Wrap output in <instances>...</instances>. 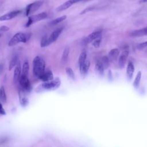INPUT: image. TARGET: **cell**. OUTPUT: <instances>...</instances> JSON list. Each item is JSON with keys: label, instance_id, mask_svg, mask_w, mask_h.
<instances>
[{"label": "cell", "instance_id": "6da1fadb", "mask_svg": "<svg viewBox=\"0 0 147 147\" xmlns=\"http://www.w3.org/2000/svg\"><path fill=\"white\" fill-rule=\"evenodd\" d=\"M45 68V62L38 56H36L33 60V75L38 78L44 72Z\"/></svg>", "mask_w": 147, "mask_h": 147}, {"label": "cell", "instance_id": "7a4b0ae2", "mask_svg": "<svg viewBox=\"0 0 147 147\" xmlns=\"http://www.w3.org/2000/svg\"><path fill=\"white\" fill-rule=\"evenodd\" d=\"M61 84V80L59 78H54L53 79L48 82H43L37 88L39 89L38 91L42 90H55L59 88Z\"/></svg>", "mask_w": 147, "mask_h": 147}, {"label": "cell", "instance_id": "3957f363", "mask_svg": "<svg viewBox=\"0 0 147 147\" xmlns=\"http://www.w3.org/2000/svg\"><path fill=\"white\" fill-rule=\"evenodd\" d=\"M26 35L21 32H18L15 34L9 40L8 45L9 47L14 46L18 43L23 42L25 43L26 42Z\"/></svg>", "mask_w": 147, "mask_h": 147}, {"label": "cell", "instance_id": "277c9868", "mask_svg": "<svg viewBox=\"0 0 147 147\" xmlns=\"http://www.w3.org/2000/svg\"><path fill=\"white\" fill-rule=\"evenodd\" d=\"M47 17V14L45 12H42L37 14H35L33 16H29L28 21L25 25V26L26 28L30 26L32 24L36 23L38 21H40L41 20H44Z\"/></svg>", "mask_w": 147, "mask_h": 147}, {"label": "cell", "instance_id": "5b68a950", "mask_svg": "<svg viewBox=\"0 0 147 147\" xmlns=\"http://www.w3.org/2000/svg\"><path fill=\"white\" fill-rule=\"evenodd\" d=\"M42 1H38L33 3H31L26 6L25 9V14L26 16H29L30 14L37 11L40 6L42 5Z\"/></svg>", "mask_w": 147, "mask_h": 147}, {"label": "cell", "instance_id": "8992f818", "mask_svg": "<svg viewBox=\"0 0 147 147\" xmlns=\"http://www.w3.org/2000/svg\"><path fill=\"white\" fill-rule=\"evenodd\" d=\"M19 83H20V84L22 88L24 90H25V91H29L31 90L32 87H31L30 81L29 80L27 75L22 74L20 78Z\"/></svg>", "mask_w": 147, "mask_h": 147}, {"label": "cell", "instance_id": "52a82bcc", "mask_svg": "<svg viewBox=\"0 0 147 147\" xmlns=\"http://www.w3.org/2000/svg\"><path fill=\"white\" fill-rule=\"evenodd\" d=\"M63 30V28H58V29H56L55 30H54L51 34L49 37L48 38V41L49 45L50 44H51L52 43L54 42L55 41H56V40L58 38L59 36L62 33Z\"/></svg>", "mask_w": 147, "mask_h": 147}, {"label": "cell", "instance_id": "ba28073f", "mask_svg": "<svg viewBox=\"0 0 147 147\" xmlns=\"http://www.w3.org/2000/svg\"><path fill=\"white\" fill-rule=\"evenodd\" d=\"M21 13L20 10H14L0 16V21H7L16 17Z\"/></svg>", "mask_w": 147, "mask_h": 147}, {"label": "cell", "instance_id": "9c48e42d", "mask_svg": "<svg viewBox=\"0 0 147 147\" xmlns=\"http://www.w3.org/2000/svg\"><path fill=\"white\" fill-rule=\"evenodd\" d=\"M128 55H129V51L127 50H125V51H123L121 54V55L119 56V57L118 59V67L120 69H122L125 67Z\"/></svg>", "mask_w": 147, "mask_h": 147}, {"label": "cell", "instance_id": "30bf717a", "mask_svg": "<svg viewBox=\"0 0 147 147\" xmlns=\"http://www.w3.org/2000/svg\"><path fill=\"white\" fill-rule=\"evenodd\" d=\"M81 1H83V0H68L66 2H65L64 3H63V4H61V5H60L59 6H58L56 10L57 11H63L64 10L68 9L71 6H72L74 3H77Z\"/></svg>", "mask_w": 147, "mask_h": 147}, {"label": "cell", "instance_id": "8fae6325", "mask_svg": "<svg viewBox=\"0 0 147 147\" xmlns=\"http://www.w3.org/2000/svg\"><path fill=\"white\" fill-rule=\"evenodd\" d=\"M25 90L21 88L19 91V100L20 105L25 107H26L29 104V99L25 95Z\"/></svg>", "mask_w": 147, "mask_h": 147}, {"label": "cell", "instance_id": "7c38bea8", "mask_svg": "<svg viewBox=\"0 0 147 147\" xmlns=\"http://www.w3.org/2000/svg\"><path fill=\"white\" fill-rule=\"evenodd\" d=\"M101 31L100 30H96L95 31L91 34H90L86 38V41L87 43L92 42L94 40L101 37Z\"/></svg>", "mask_w": 147, "mask_h": 147}, {"label": "cell", "instance_id": "4fadbf2b", "mask_svg": "<svg viewBox=\"0 0 147 147\" xmlns=\"http://www.w3.org/2000/svg\"><path fill=\"white\" fill-rule=\"evenodd\" d=\"M119 55V51L117 48H114L111 49L108 55L109 60L111 62H114L117 60V58Z\"/></svg>", "mask_w": 147, "mask_h": 147}, {"label": "cell", "instance_id": "5bb4252c", "mask_svg": "<svg viewBox=\"0 0 147 147\" xmlns=\"http://www.w3.org/2000/svg\"><path fill=\"white\" fill-rule=\"evenodd\" d=\"M21 64L18 62L17 65H16L14 71V75H13V81L14 83H17L19 81L20 78L21 76Z\"/></svg>", "mask_w": 147, "mask_h": 147}, {"label": "cell", "instance_id": "9a60e30c", "mask_svg": "<svg viewBox=\"0 0 147 147\" xmlns=\"http://www.w3.org/2000/svg\"><path fill=\"white\" fill-rule=\"evenodd\" d=\"M39 79L42 82H48L53 79V75L51 71H45L39 78Z\"/></svg>", "mask_w": 147, "mask_h": 147}, {"label": "cell", "instance_id": "2e32d148", "mask_svg": "<svg viewBox=\"0 0 147 147\" xmlns=\"http://www.w3.org/2000/svg\"><path fill=\"white\" fill-rule=\"evenodd\" d=\"M90 66V62L89 60H86L83 64L79 65V69L81 75L83 76H86L88 72Z\"/></svg>", "mask_w": 147, "mask_h": 147}, {"label": "cell", "instance_id": "e0dca14e", "mask_svg": "<svg viewBox=\"0 0 147 147\" xmlns=\"http://www.w3.org/2000/svg\"><path fill=\"white\" fill-rule=\"evenodd\" d=\"M134 71V66L132 62L129 61L127 65L126 68V75L129 80H131Z\"/></svg>", "mask_w": 147, "mask_h": 147}, {"label": "cell", "instance_id": "ac0fdd59", "mask_svg": "<svg viewBox=\"0 0 147 147\" xmlns=\"http://www.w3.org/2000/svg\"><path fill=\"white\" fill-rule=\"evenodd\" d=\"M95 70L97 72V73L100 75H103L104 73V67L103 65V64L102 61H98L95 67Z\"/></svg>", "mask_w": 147, "mask_h": 147}, {"label": "cell", "instance_id": "d6986e66", "mask_svg": "<svg viewBox=\"0 0 147 147\" xmlns=\"http://www.w3.org/2000/svg\"><path fill=\"white\" fill-rule=\"evenodd\" d=\"M141 72L138 71V73L136 75V76L135 79H134V82H133V86L136 88H138L139 85H140V80H141Z\"/></svg>", "mask_w": 147, "mask_h": 147}, {"label": "cell", "instance_id": "ffe728a7", "mask_svg": "<svg viewBox=\"0 0 147 147\" xmlns=\"http://www.w3.org/2000/svg\"><path fill=\"white\" fill-rule=\"evenodd\" d=\"M86 58H87V53L86 52V51H83L79 57V60H78V63H79V65L83 64L86 61Z\"/></svg>", "mask_w": 147, "mask_h": 147}, {"label": "cell", "instance_id": "44dd1931", "mask_svg": "<svg viewBox=\"0 0 147 147\" xmlns=\"http://www.w3.org/2000/svg\"><path fill=\"white\" fill-rule=\"evenodd\" d=\"M18 57L17 55H15L14 56L11 60H10V63H9V70H11V69H13L14 67H16V65H17V64L18 63L17 61H18Z\"/></svg>", "mask_w": 147, "mask_h": 147}, {"label": "cell", "instance_id": "7402d4cb", "mask_svg": "<svg viewBox=\"0 0 147 147\" xmlns=\"http://www.w3.org/2000/svg\"><path fill=\"white\" fill-rule=\"evenodd\" d=\"M67 18V16L65 15H64V16H62L60 17H58L53 20H52V21L50 22L49 23V25H57V24L63 21L64 20H65V19Z\"/></svg>", "mask_w": 147, "mask_h": 147}, {"label": "cell", "instance_id": "603a6c76", "mask_svg": "<svg viewBox=\"0 0 147 147\" xmlns=\"http://www.w3.org/2000/svg\"><path fill=\"white\" fill-rule=\"evenodd\" d=\"M0 100L3 103H5L6 101V95L5 93V90L3 86L0 88Z\"/></svg>", "mask_w": 147, "mask_h": 147}, {"label": "cell", "instance_id": "cb8c5ba5", "mask_svg": "<svg viewBox=\"0 0 147 147\" xmlns=\"http://www.w3.org/2000/svg\"><path fill=\"white\" fill-rule=\"evenodd\" d=\"M29 65L28 61H24L23 65H22V74L27 75L29 72Z\"/></svg>", "mask_w": 147, "mask_h": 147}, {"label": "cell", "instance_id": "d4e9b609", "mask_svg": "<svg viewBox=\"0 0 147 147\" xmlns=\"http://www.w3.org/2000/svg\"><path fill=\"white\" fill-rule=\"evenodd\" d=\"M69 53V47H67L65 48V49H64V50L63 51V55H62L61 60H62L63 62H65V61H67V59L68 58Z\"/></svg>", "mask_w": 147, "mask_h": 147}, {"label": "cell", "instance_id": "484cf974", "mask_svg": "<svg viewBox=\"0 0 147 147\" xmlns=\"http://www.w3.org/2000/svg\"><path fill=\"white\" fill-rule=\"evenodd\" d=\"M65 72L67 74V75L68 76V77L69 78H71L72 80H74L75 78V74L74 72V71L72 70V69L70 67H67L65 68Z\"/></svg>", "mask_w": 147, "mask_h": 147}, {"label": "cell", "instance_id": "4316f807", "mask_svg": "<svg viewBox=\"0 0 147 147\" xmlns=\"http://www.w3.org/2000/svg\"><path fill=\"white\" fill-rule=\"evenodd\" d=\"M109 59L107 56H104L102 58V63L103 64V65L105 69H107L108 67H109Z\"/></svg>", "mask_w": 147, "mask_h": 147}, {"label": "cell", "instance_id": "83f0119b", "mask_svg": "<svg viewBox=\"0 0 147 147\" xmlns=\"http://www.w3.org/2000/svg\"><path fill=\"white\" fill-rule=\"evenodd\" d=\"M41 47H45L49 45L48 41V37L46 36L42 37L41 41Z\"/></svg>", "mask_w": 147, "mask_h": 147}, {"label": "cell", "instance_id": "f1b7e54d", "mask_svg": "<svg viewBox=\"0 0 147 147\" xmlns=\"http://www.w3.org/2000/svg\"><path fill=\"white\" fill-rule=\"evenodd\" d=\"M101 37L94 40L92 42V45L95 47V48H98L100 45V41H101V38H100Z\"/></svg>", "mask_w": 147, "mask_h": 147}, {"label": "cell", "instance_id": "f546056e", "mask_svg": "<svg viewBox=\"0 0 147 147\" xmlns=\"http://www.w3.org/2000/svg\"><path fill=\"white\" fill-rule=\"evenodd\" d=\"M147 47V41L144 42H142V43H140L137 46V48L139 49H142L145 47Z\"/></svg>", "mask_w": 147, "mask_h": 147}, {"label": "cell", "instance_id": "4dcf8cb0", "mask_svg": "<svg viewBox=\"0 0 147 147\" xmlns=\"http://www.w3.org/2000/svg\"><path fill=\"white\" fill-rule=\"evenodd\" d=\"M6 115V111L3 109L1 103H0V116Z\"/></svg>", "mask_w": 147, "mask_h": 147}, {"label": "cell", "instance_id": "1f68e13d", "mask_svg": "<svg viewBox=\"0 0 147 147\" xmlns=\"http://www.w3.org/2000/svg\"><path fill=\"white\" fill-rule=\"evenodd\" d=\"M9 30V28L7 26H2L0 27V30L1 31H2V32H6V31H8Z\"/></svg>", "mask_w": 147, "mask_h": 147}, {"label": "cell", "instance_id": "d6a6232c", "mask_svg": "<svg viewBox=\"0 0 147 147\" xmlns=\"http://www.w3.org/2000/svg\"><path fill=\"white\" fill-rule=\"evenodd\" d=\"M144 36H147V26L142 29Z\"/></svg>", "mask_w": 147, "mask_h": 147}, {"label": "cell", "instance_id": "836d02e7", "mask_svg": "<svg viewBox=\"0 0 147 147\" xmlns=\"http://www.w3.org/2000/svg\"><path fill=\"white\" fill-rule=\"evenodd\" d=\"M140 2H144V3H145V2H147V0H141Z\"/></svg>", "mask_w": 147, "mask_h": 147}, {"label": "cell", "instance_id": "e575fe53", "mask_svg": "<svg viewBox=\"0 0 147 147\" xmlns=\"http://www.w3.org/2000/svg\"><path fill=\"white\" fill-rule=\"evenodd\" d=\"M0 37H1V34H0Z\"/></svg>", "mask_w": 147, "mask_h": 147}]
</instances>
